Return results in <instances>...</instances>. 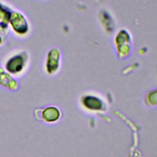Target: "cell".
Segmentation results:
<instances>
[{
	"instance_id": "obj_1",
	"label": "cell",
	"mask_w": 157,
	"mask_h": 157,
	"mask_svg": "<svg viewBox=\"0 0 157 157\" xmlns=\"http://www.w3.org/2000/svg\"><path fill=\"white\" fill-rule=\"evenodd\" d=\"M12 24L14 29L19 33L25 32L26 30V25L24 18L21 15L14 13L11 19Z\"/></svg>"
},
{
	"instance_id": "obj_2",
	"label": "cell",
	"mask_w": 157,
	"mask_h": 157,
	"mask_svg": "<svg viewBox=\"0 0 157 157\" xmlns=\"http://www.w3.org/2000/svg\"><path fill=\"white\" fill-rule=\"evenodd\" d=\"M23 63V59L20 56H16L9 61L7 65V68L11 72H18L22 68Z\"/></svg>"
},
{
	"instance_id": "obj_3",
	"label": "cell",
	"mask_w": 157,
	"mask_h": 157,
	"mask_svg": "<svg viewBox=\"0 0 157 157\" xmlns=\"http://www.w3.org/2000/svg\"><path fill=\"white\" fill-rule=\"evenodd\" d=\"M58 110L55 107H48L43 112V117L48 121H53L59 117Z\"/></svg>"
}]
</instances>
